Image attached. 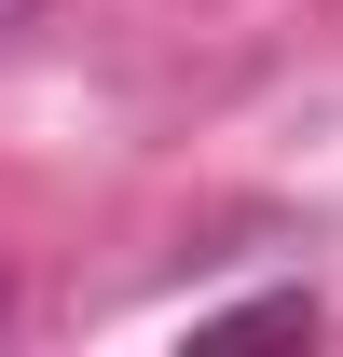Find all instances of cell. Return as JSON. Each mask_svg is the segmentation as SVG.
<instances>
[{
    "label": "cell",
    "mask_w": 343,
    "mask_h": 357,
    "mask_svg": "<svg viewBox=\"0 0 343 357\" xmlns=\"http://www.w3.org/2000/svg\"><path fill=\"white\" fill-rule=\"evenodd\" d=\"M0 28H42V0H0Z\"/></svg>",
    "instance_id": "1"
},
{
    "label": "cell",
    "mask_w": 343,
    "mask_h": 357,
    "mask_svg": "<svg viewBox=\"0 0 343 357\" xmlns=\"http://www.w3.org/2000/svg\"><path fill=\"white\" fill-rule=\"evenodd\" d=\"M0 316H14V275H0Z\"/></svg>",
    "instance_id": "2"
}]
</instances>
